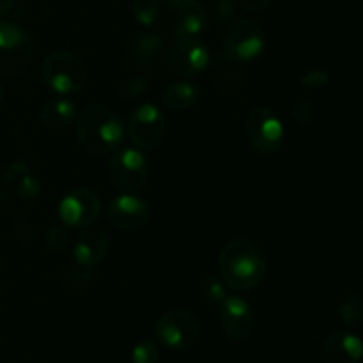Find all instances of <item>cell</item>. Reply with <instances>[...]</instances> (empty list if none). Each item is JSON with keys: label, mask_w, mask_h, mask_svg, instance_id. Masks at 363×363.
Segmentation results:
<instances>
[{"label": "cell", "mask_w": 363, "mask_h": 363, "mask_svg": "<svg viewBox=\"0 0 363 363\" xmlns=\"http://www.w3.org/2000/svg\"><path fill=\"white\" fill-rule=\"evenodd\" d=\"M108 176L112 183L124 194H137L149 179L147 158L138 149H119L110 158Z\"/></svg>", "instance_id": "7"}, {"label": "cell", "mask_w": 363, "mask_h": 363, "mask_svg": "<svg viewBox=\"0 0 363 363\" xmlns=\"http://www.w3.org/2000/svg\"><path fill=\"white\" fill-rule=\"evenodd\" d=\"M218 305L220 328L225 333L227 339L236 344L250 340L255 330V314L250 303L240 296L227 294Z\"/></svg>", "instance_id": "9"}, {"label": "cell", "mask_w": 363, "mask_h": 363, "mask_svg": "<svg viewBox=\"0 0 363 363\" xmlns=\"http://www.w3.org/2000/svg\"><path fill=\"white\" fill-rule=\"evenodd\" d=\"M130 137L140 149H155L162 144L167 131V119L152 103H144L131 113L128 123Z\"/></svg>", "instance_id": "10"}, {"label": "cell", "mask_w": 363, "mask_h": 363, "mask_svg": "<svg viewBox=\"0 0 363 363\" xmlns=\"http://www.w3.org/2000/svg\"><path fill=\"white\" fill-rule=\"evenodd\" d=\"M266 39L264 32L255 21L238 20L225 32L223 50L234 60H254L264 52Z\"/></svg>", "instance_id": "8"}, {"label": "cell", "mask_w": 363, "mask_h": 363, "mask_svg": "<svg viewBox=\"0 0 363 363\" xmlns=\"http://www.w3.org/2000/svg\"><path fill=\"white\" fill-rule=\"evenodd\" d=\"M155 335L172 351H188L201 340L202 325L190 311L165 312L155 325Z\"/></svg>", "instance_id": "5"}, {"label": "cell", "mask_w": 363, "mask_h": 363, "mask_svg": "<svg viewBox=\"0 0 363 363\" xmlns=\"http://www.w3.org/2000/svg\"><path fill=\"white\" fill-rule=\"evenodd\" d=\"M165 64L170 73L179 77L199 74L208 67L209 48L201 39H176L167 50Z\"/></svg>", "instance_id": "11"}, {"label": "cell", "mask_w": 363, "mask_h": 363, "mask_svg": "<svg viewBox=\"0 0 363 363\" xmlns=\"http://www.w3.org/2000/svg\"><path fill=\"white\" fill-rule=\"evenodd\" d=\"M323 363H360L362 340L350 332H335L321 347Z\"/></svg>", "instance_id": "15"}, {"label": "cell", "mask_w": 363, "mask_h": 363, "mask_svg": "<svg viewBox=\"0 0 363 363\" xmlns=\"http://www.w3.org/2000/svg\"><path fill=\"white\" fill-rule=\"evenodd\" d=\"M339 315L342 323L350 328H357L360 326L363 319V303L362 298L357 293H350L339 307Z\"/></svg>", "instance_id": "20"}, {"label": "cell", "mask_w": 363, "mask_h": 363, "mask_svg": "<svg viewBox=\"0 0 363 363\" xmlns=\"http://www.w3.org/2000/svg\"><path fill=\"white\" fill-rule=\"evenodd\" d=\"M220 279L234 291H250L264 280L268 261L257 243L250 240H233L222 248L218 257Z\"/></svg>", "instance_id": "1"}, {"label": "cell", "mask_w": 363, "mask_h": 363, "mask_svg": "<svg viewBox=\"0 0 363 363\" xmlns=\"http://www.w3.org/2000/svg\"><path fill=\"white\" fill-rule=\"evenodd\" d=\"M201 98V89L197 84L188 80H179L170 84L163 92V105L174 112H183L194 106Z\"/></svg>", "instance_id": "18"}, {"label": "cell", "mask_w": 363, "mask_h": 363, "mask_svg": "<svg viewBox=\"0 0 363 363\" xmlns=\"http://www.w3.org/2000/svg\"><path fill=\"white\" fill-rule=\"evenodd\" d=\"M41 74L45 84L59 96H69L80 91L87 82L84 60L71 52H53L43 60Z\"/></svg>", "instance_id": "3"}, {"label": "cell", "mask_w": 363, "mask_h": 363, "mask_svg": "<svg viewBox=\"0 0 363 363\" xmlns=\"http://www.w3.org/2000/svg\"><path fill=\"white\" fill-rule=\"evenodd\" d=\"M162 351L156 340L144 339L131 351V363H160Z\"/></svg>", "instance_id": "23"}, {"label": "cell", "mask_w": 363, "mask_h": 363, "mask_svg": "<svg viewBox=\"0 0 363 363\" xmlns=\"http://www.w3.org/2000/svg\"><path fill=\"white\" fill-rule=\"evenodd\" d=\"M67 241H69V234H67L66 225L52 227V229L48 230V234H46V247H48L50 250H62L67 245Z\"/></svg>", "instance_id": "25"}, {"label": "cell", "mask_w": 363, "mask_h": 363, "mask_svg": "<svg viewBox=\"0 0 363 363\" xmlns=\"http://www.w3.org/2000/svg\"><path fill=\"white\" fill-rule=\"evenodd\" d=\"M245 135L252 147L262 155H272L282 147L284 124L280 117L268 106H255L250 110L245 124Z\"/></svg>", "instance_id": "6"}, {"label": "cell", "mask_w": 363, "mask_h": 363, "mask_svg": "<svg viewBox=\"0 0 363 363\" xmlns=\"http://www.w3.org/2000/svg\"><path fill=\"white\" fill-rule=\"evenodd\" d=\"M160 2H163L165 6H169L172 11H177L181 6H184V4L190 2V0H160Z\"/></svg>", "instance_id": "32"}, {"label": "cell", "mask_w": 363, "mask_h": 363, "mask_svg": "<svg viewBox=\"0 0 363 363\" xmlns=\"http://www.w3.org/2000/svg\"><path fill=\"white\" fill-rule=\"evenodd\" d=\"M77 117V105L67 96L48 99L41 110V123L50 130H62Z\"/></svg>", "instance_id": "17"}, {"label": "cell", "mask_w": 363, "mask_h": 363, "mask_svg": "<svg viewBox=\"0 0 363 363\" xmlns=\"http://www.w3.org/2000/svg\"><path fill=\"white\" fill-rule=\"evenodd\" d=\"M106 218L116 229L131 230L142 229L151 218V208L145 201L133 194H124L110 201L106 208Z\"/></svg>", "instance_id": "13"}, {"label": "cell", "mask_w": 363, "mask_h": 363, "mask_svg": "<svg viewBox=\"0 0 363 363\" xmlns=\"http://www.w3.org/2000/svg\"><path fill=\"white\" fill-rule=\"evenodd\" d=\"M34 43L21 25L0 21V77L13 78L28 67Z\"/></svg>", "instance_id": "4"}, {"label": "cell", "mask_w": 363, "mask_h": 363, "mask_svg": "<svg viewBox=\"0 0 363 363\" xmlns=\"http://www.w3.org/2000/svg\"><path fill=\"white\" fill-rule=\"evenodd\" d=\"M101 213V201L94 191L77 188L64 195L59 204V218L64 225L89 227Z\"/></svg>", "instance_id": "12"}, {"label": "cell", "mask_w": 363, "mask_h": 363, "mask_svg": "<svg viewBox=\"0 0 363 363\" xmlns=\"http://www.w3.org/2000/svg\"><path fill=\"white\" fill-rule=\"evenodd\" d=\"M131 11L138 23L144 27H151L158 21L162 7H160V0H133Z\"/></svg>", "instance_id": "22"}, {"label": "cell", "mask_w": 363, "mask_h": 363, "mask_svg": "<svg viewBox=\"0 0 363 363\" xmlns=\"http://www.w3.org/2000/svg\"><path fill=\"white\" fill-rule=\"evenodd\" d=\"M147 89V80L145 78H128L119 85V92L123 98H135V96L144 94Z\"/></svg>", "instance_id": "27"}, {"label": "cell", "mask_w": 363, "mask_h": 363, "mask_svg": "<svg viewBox=\"0 0 363 363\" xmlns=\"http://www.w3.org/2000/svg\"><path fill=\"white\" fill-rule=\"evenodd\" d=\"M213 13L220 23H230L236 18V7L233 0H213Z\"/></svg>", "instance_id": "26"}, {"label": "cell", "mask_w": 363, "mask_h": 363, "mask_svg": "<svg viewBox=\"0 0 363 363\" xmlns=\"http://www.w3.org/2000/svg\"><path fill=\"white\" fill-rule=\"evenodd\" d=\"M16 191L21 199H34L41 191V181L38 177L30 176L28 172H23V176L18 177Z\"/></svg>", "instance_id": "24"}, {"label": "cell", "mask_w": 363, "mask_h": 363, "mask_svg": "<svg viewBox=\"0 0 363 363\" xmlns=\"http://www.w3.org/2000/svg\"><path fill=\"white\" fill-rule=\"evenodd\" d=\"M2 99H4V85L0 84V103H2Z\"/></svg>", "instance_id": "33"}, {"label": "cell", "mask_w": 363, "mask_h": 363, "mask_svg": "<svg viewBox=\"0 0 363 363\" xmlns=\"http://www.w3.org/2000/svg\"><path fill=\"white\" fill-rule=\"evenodd\" d=\"M241 7H245L247 11H252V13H259V11L266 9V7L272 4V0H238Z\"/></svg>", "instance_id": "30"}, {"label": "cell", "mask_w": 363, "mask_h": 363, "mask_svg": "<svg viewBox=\"0 0 363 363\" xmlns=\"http://www.w3.org/2000/svg\"><path fill=\"white\" fill-rule=\"evenodd\" d=\"M328 82H330L328 73H325V71L321 69H312V71H307V73L301 77L300 84L301 87L305 89H321L325 87V85H328Z\"/></svg>", "instance_id": "29"}, {"label": "cell", "mask_w": 363, "mask_h": 363, "mask_svg": "<svg viewBox=\"0 0 363 363\" xmlns=\"http://www.w3.org/2000/svg\"><path fill=\"white\" fill-rule=\"evenodd\" d=\"M208 28V13L201 0H190L176 11V39H201Z\"/></svg>", "instance_id": "16"}, {"label": "cell", "mask_w": 363, "mask_h": 363, "mask_svg": "<svg viewBox=\"0 0 363 363\" xmlns=\"http://www.w3.org/2000/svg\"><path fill=\"white\" fill-rule=\"evenodd\" d=\"M163 41L158 34L155 32H142V34L135 35L133 41L130 43V55L138 62H149L155 59L160 52H162Z\"/></svg>", "instance_id": "19"}, {"label": "cell", "mask_w": 363, "mask_h": 363, "mask_svg": "<svg viewBox=\"0 0 363 363\" xmlns=\"http://www.w3.org/2000/svg\"><path fill=\"white\" fill-rule=\"evenodd\" d=\"M293 116L294 119L298 121V124L307 126V124H311L312 116H314V106H312V103L308 101V99L300 98L296 103H294Z\"/></svg>", "instance_id": "28"}, {"label": "cell", "mask_w": 363, "mask_h": 363, "mask_svg": "<svg viewBox=\"0 0 363 363\" xmlns=\"http://www.w3.org/2000/svg\"><path fill=\"white\" fill-rule=\"evenodd\" d=\"M124 128L119 116L108 106L92 105L82 112L77 124V137L91 155H108L123 142Z\"/></svg>", "instance_id": "2"}, {"label": "cell", "mask_w": 363, "mask_h": 363, "mask_svg": "<svg viewBox=\"0 0 363 363\" xmlns=\"http://www.w3.org/2000/svg\"><path fill=\"white\" fill-rule=\"evenodd\" d=\"M199 289L213 303H220L227 296L225 282L213 273H202L199 279Z\"/></svg>", "instance_id": "21"}, {"label": "cell", "mask_w": 363, "mask_h": 363, "mask_svg": "<svg viewBox=\"0 0 363 363\" xmlns=\"http://www.w3.org/2000/svg\"><path fill=\"white\" fill-rule=\"evenodd\" d=\"M14 4H16V0H0V18L6 16L13 9Z\"/></svg>", "instance_id": "31"}, {"label": "cell", "mask_w": 363, "mask_h": 363, "mask_svg": "<svg viewBox=\"0 0 363 363\" xmlns=\"http://www.w3.org/2000/svg\"><path fill=\"white\" fill-rule=\"evenodd\" d=\"M110 240L108 234L103 229H87L80 234L73 247V259L77 266L85 269H92L103 262L108 255Z\"/></svg>", "instance_id": "14"}]
</instances>
